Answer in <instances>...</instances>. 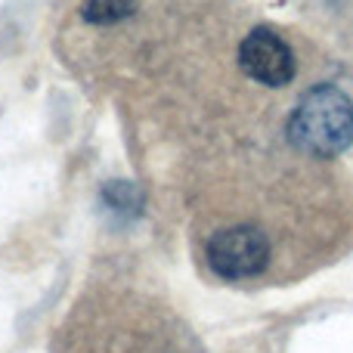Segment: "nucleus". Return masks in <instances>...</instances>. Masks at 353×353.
<instances>
[{
    "instance_id": "obj_1",
    "label": "nucleus",
    "mask_w": 353,
    "mask_h": 353,
    "mask_svg": "<svg viewBox=\"0 0 353 353\" xmlns=\"http://www.w3.org/2000/svg\"><path fill=\"white\" fill-rule=\"evenodd\" d=\"M288 140L307 155L332 159L353 143V103L335 84H319L301 97L288 118Z\"/></svg>"
},
{
    "instance_id": "obj_2",
    "label": "nucleus",
    "mask_w": 353,
    "mask_h": 353,
    "mask_svg": "<svg viewBox=\"0 0 353 353\" xmlns=\"http://www.w3.org/2000/svg\"><path fill=\"white\" fill-rule=\"evenodd\" d=\"M208 267L226 282L254 279L270 263V242L257 226L239 223L217 230L205 245Z\"/></svg>"
},
{
    "instance_id": "obj_3",
    "label": "nucleus",
    "mask_w": 353,
    "mask_h": 353,
    "mask_svg": "<svg viewBox=\"0 0 353 353\" xmlns=\"http://www.w3.org/2000/svg\"><path fill=\"white\" fill-rule=\"evenodd\" d=\"M239 65L251 81L267 87H285L298 72L292 47L270 28H254L245 34L239 47Z\"/></svg>"
},
{
    "instance_id": "obj_4",
    "label": "nucleus",
    "mask_w": 353,
    "mask_h": 353,
    "mask_svg": "<svg viewBox=\"0 0 353 353\" xmlns=\"http://www.w3.org/2000/svg\"><path fill=\"white\" fill-rule=\"evenodd\" d=\"M137 0H84L81 16L93 25H115L134 12Z\"/></svg>"
}]
</instances>
